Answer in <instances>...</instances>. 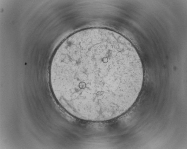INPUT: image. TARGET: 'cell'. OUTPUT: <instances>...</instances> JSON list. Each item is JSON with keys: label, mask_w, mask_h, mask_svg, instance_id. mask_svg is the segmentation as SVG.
<instances>
[{"label": "cell", "mask_w": 187, "mask_h": 149, "mask_svg": "<svg viewBox=\"0 0 187 149\" xmlns=\"http://www.w3.org/2000/svg\"><path fill=\"white\" fill-rule=\"evenodd\" d=\"M52 89L72 115L105 120L122 113L141 90L139 56L114 35L91 32L71 38L55 51L50 67Z\"/></svg>", "instance_id": "obj_1"}]
</instances>
